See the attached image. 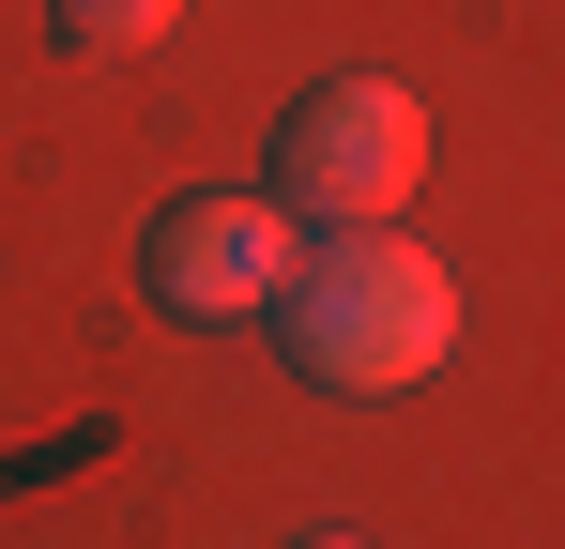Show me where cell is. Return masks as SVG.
<instances>
[{"label": "cell", "mask_w": 565, "mask_h": 549, "mask_svg": "<svg viewBox=\"0 0 565 549\" xmlns=\"http://www.w3.org/2000/svg\"><path fill=\"white\" fill-rule=\"evenodd\" d=\"M260 336H276V366L306 397H413L428 366L459 352V274L428 245H397V229H321L276 274Z\"/></svg>", "instance_id": "6da1fadb"}, {"label": "cell", "mask_w": 565, "mask_h": 549, "mask_svg": "<svg viewBox=\"0 0 565 549\" xmlns=\"http://www.w3.org/2000/svg\"><path fill=\"white\" fill-rule=\"evenodd\" d=\"M428 183V107L397 77H321L276 107V198L290 229H397V198Z\"/></svg>", "instance_id": "7a4b0ae2"}, {"label": "cell", "mask_w": 565, "mask_h": 549, "mask_svg": "<svg viewBox=\"0 0 565 549\" xmlns=\"http://www.w3.org/2000/svg\"><path fill=\"white\" fill-rule=\"evenodd\" d=\"M306 260V229H290L276 198H169L153 229H138V290L169 305V321H260L276 305V274Z\"/></svg>", "instance_id": "3957f363"}, {"label": "cell", "mask_w": 565, "mask_h": 549, "mask_svg": "<svg viewBox=\"0 0 565 549\" xmlns=\"http://www.w3.org/2000/svg\"><path fill=\"white\" fill-rule=\"evenodd\" d=\"M169 15H184V0H46V31H62V46H93V62H122V46H153Z\"/></svg>", "instance_id": "277c9868"}, {"label": "cell", "mask_w": 565, "mask_h": 549, "mask_svg": "<svg viewBox=\"0 0 565 549\" xmlns=\"http://www.w3.org/2000/svg\"><path fill=\"white\" fill-rule=\"evenodd\" d=\"M290 549H352V535H290Z\"/></svg>", "instance_id": "5b68a950"}]
</instances>
